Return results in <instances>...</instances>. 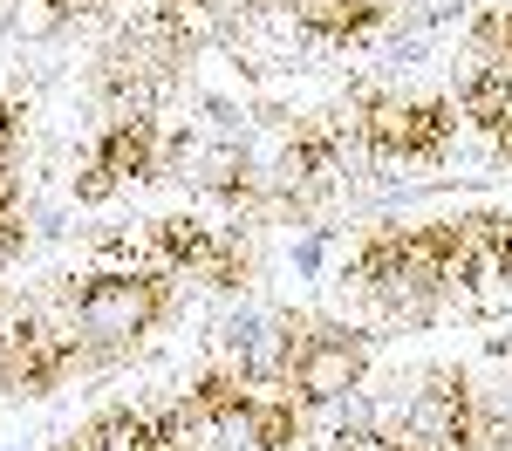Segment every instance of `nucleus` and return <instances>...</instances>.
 Masks as SVG:
<instances>
[{
  "instance_id": "2eb2a0df",
  "label": "nucleus",
  "mask_w": 512,
  "mask_h": 451,
  "mask_svg": "<svg viewBox=\"0 0 512 451\" xmlns=\"http://www.w3.org/2000/svg\"><path fill=\"white\" fill-rule=\"evenodd\" d=\"M14 158H21V103L0 96V171H14Z\"/></svg>"
},
{
  "instance_id": "6e6552de",
  "label": "nucleus",
  "mask_w": 512,
  "mask_h": 451,
  "mask_svg": "<svg viewBox=\"0 0 512 451\" xmlns=\"http://www.w3.org/2000/svg\"><path fill=\"white\" fill-rule=\"evenodd\" d=\"M205 246H212V226H198V219H185V212H171V219L151 226V253H144V267H151V274H192Z\"/></svg>"
},
{
  "instance_id": "f8f14e48",
  "label": "nucleus",
  "mask_w": 512,
  "mask_h": 451,
  "mask_svg": "<svg viewBox=\"0 0 512 451\" xmlns=\"http://www.w3.org/2000/svg\"><path fill=\"white\" fill-rule=\"evenodd\" d=\"M192 274L205 287H239V281H246V246H239V233H212V246L198 253Z\"/></svg>"
},
{
  "instance_id": "f03ea898",
  "label": "nucleus",
  "mask_w": 512,
  "mask_h": 451,
  "mask_svg": "<svg viewBox=\"0 0 512 451\" xmlns=\"http://www.w3.org/2000/svg\"><path fill=\"white\" fill-rule=\"evenodd\" d=\"M192 48H198V28L178 7H158L151 0V7H137L117 35L103 41V89L117 96L123 110H144V96L178 76L192 62Z\"/></svg>"
},
{
  "instance_id": "4468645a",
  "label": "nucleus",
  "mask_w": 512,
  "mask_h": 451,
  "mask_svg": "<svg viewBox=\"0 0 512 451\" xmlns=\"http://www.w3.org/2000/svg\"><path fill=\"white\" fill-rule=\"evenodd\" d=\"M151 451H205V438L185 424L178 404H164V410H151Z\"/></svg>"
},
{
  "instance_id": "1a4fd4ad",
  "label": "nucleus",
  "mask_w": 512,
  "mask_h": 451,
  "mask_svg": "<svg viewBox=\"0 0 512 451\" xmlns=\"http://www.w3.org/2000/svg\"><path fill=\"white\" fill-rule=\"evenodd\" d=\"M383 14H390L383 0H315V7H301L294 21L321 41H362V35L383 28Z\"/></svg>"
},
{
  "instance_id": "f3484780",
  "label": "nucleus",
  "mask_w": 512,
  "mask_h": 451,
  "mask_svg": "<svg viewBox=\"0 0 512 451\" xmlns=\"http://www.w3.org/2000/svg\"><path fill=\"white\" fill-rule=\"evenodd\" d=\"M7 219H21V178L14 171H0V226Z\"/></svg>"
},
{
  "instance_id": "f257e3e1",
  "label": "nucleus",
  "mask_w": 512,
  "mask_h": 451,
  "mask_svg": "<svg viewBox=\"0 0 512 451\" xmlns=\"http://www.w3.org/2000/svg\"><path fill=\"white\" fill-rule=\"evenodd\" d=\"M451 267H458V219H437V226H410V233H403V226L369 233L349 274L369 287L383 308L424 315L437 294L451 287Z\"/></svg>"
},
{
  "instance_id": "20e7f679",
  "label": "nucleus",
  "mask_w": 512,
  "mask_h": 451,
  "mask_svg": "<svg viewBox=\"0 0 512 451\" xmlns=\"http://www.w3.org/2000/svg\"><path fill=\"white\" fill-rule=\"evenodd\" d=\"M164 315V274L144 267H110V274H89L76 294V328L96 349H130L137 335H151Z\"/></svg>"
},
{
  "instance_id": "0eeeda50",
  "label": "nucleus",
  "mask_w": 512,
  "mask_h": 451,
  "mask_svg": "<svg viewBox=\"0 0 512 451\" xmlns=\"http://www.w3.org/2000/svg\"><path fill=\"white\" fill-rule=\"evenodd\" d=\"M96 164H110L117 178H158V171H164L158 123L144 117V110H123V117L103 130V144H96Z\"/></svg>"
},
{
  "instance_id": "412c9836",
  "label": "nucleus",
  "mask_w": 512,
  "mask_h": 451,
  "mask_svg": "<svg viewBox=\"0 0 512 451\" xmlns=\"http://www.w3.org/2000/svg\"><path fill=\"white\" fill-rule=\"evenodd\" d=\"M55 451H76V438H69V445H55Z\"/></svg>"
},
{
  "instance_id": "6ab92c4d",
  "label": "nucleus",
  "mask_w": 512,
  "mask_h": 451,
  "mask_svg": "<svg viewBox=\"0 0 512 451\" xmlns=\"http://www.w3.org/2000/svg\"><path fill=\"white\" fill-rule=\"evenodd\" d=\"M14 253H21V219H7V226H0V274L14 267Z\"/></svg>"
},
{
  "instance_id": "ddd939ff",
  "label": "nucleus",
  "mask_w": 512,
  "mask_h": 451,
  "mask_svg": "<svg viewBox=\"0 0 512 451\" xmlns=\"http://www.w3.org/2000/svg\"><path fill=\"white\" fill-rule=\"evenodd\" d=\"M205 192H219V199H233V205H253L260 199V171L226 151V158H212V171H205Z\"/></svg>"
},
{
  "instance_id": "dca6fc26",
  "label": "nucleus",
  "mask_w": 512,
  "mask_h": 451,
  "mask_svg": "<svg viewBox=\"0 0 512 451\" xmlns=\"http://www.w3.org/2000/svg\"><path fill=\"white\" fill-rule=\"evenodd\" d=\"M117 185H123V178L110 171V164H89V171L76 178V199H82V205H103L110 192H117Z\"/></svg>"
},
{
  "instance_id": "39448f33",
  "label": "nucleus",
  "mask_w": 512,
  "mask_h": 451,
  "mask_svg": "<svg viewBox=\"0 0 512 451\" xmlns=\"http://www.w3.org/2000/svg\"><path fill=\"white\" fill-rule=\"evenodd\" d=\"M362 369H369V342L355 328H301V342L287 328V342H280V376H287V390L301 404L349 397L355 383H362Z\"/></svg>"
},
{
  "instance_id": "7ed1b4c3",
  "label": "nucleus",
  "mask_w": 512,
  "mask_h": 451,
  "mask_svg": "<svg viewBox=\"0 0 512 451\" xmlns=\"http://www.w3.org/2000/svg\"><path fill=\"white\" fill-rule=\"evenodd\" d=\"M355 130H362V151L369 158H444L451 130H458V103L444 96H383V89H362L349 103Z\"/></svg>"
},
{
  "instance_id": "aec40b11",
  "label": "nucleus",
  "mask_w": 512,
  "mask_h": 451,
  "mask_svg": "<svg viewBox=\"0 0 512 451\" xmlns=\"http://www.w3.org/2000/svg\"><path fill=\"white\" fill-rule=\"evenodd\" d=\"M260 7H287V0H260Z\"/></svg>"
},
{
  "instance_id": "423d86ee",
  "label": "nucleus",
  "mask_w": 512,
  "mask_h": 451,
  "mask_svg": "<svg viewBox=\"0 0 512 451\" xmlns=\"http://www.w3.org/2000/svg\"><path fill=\"white\" fill-rule=\"evenodd\" d=\"M76 369V322L21 315L0 335V397H48Z\"/></svg>"
},
{
  "instance_id": "9b49d317",
  "label": "nucleus",
  "mask_w": 512,
  "mask_h": 451,
  "mask_svg": "<svg viewBox=\"0 0 512 451\" xmlns=\"http://www.w3.org/2000/svg\"><path fill=\"white\" fill-rule=\"evenodd\" d=\"M69 14H76V0H7V28L21 41H48L69 28Z\"/></svg>"
},
{
  "instance_id": "9d476101",
  "label": "nucleus",
  "mask_w": 512,
  "mask_h": 451,
  "mask_svg": "<svg viewBox=\"0 0 512 451\" xmlns=\"http://www.w3.org/2000/svg\"><path fill=\"white\" fill-rule=\"evenodd\" d=\"M76 451H151V410H103Z\"/></svg>"
},
{
  "instance_id": "a211bd4d",
  "label": "nucleus",
  "mask_w": 512,
  "mask_h": 451,
  "mask_svg": "<svg viewBox=\"0 0 512 451\" xmlns=\"http://www.w3.org/2000/svg\"><path fill=\"white\" fill-rule=\"evenodd\" d=\"M335 451H396L383 431H355V438H335Z\"/></svg>"
}]
</instances>
